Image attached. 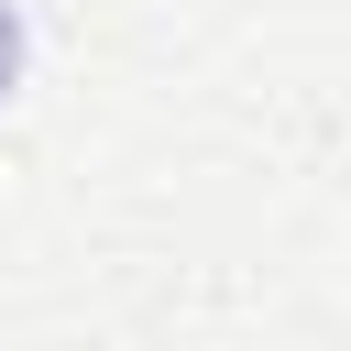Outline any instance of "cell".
<instances>
[{"mask_svg": "<svg viewBox=\"0 0 351 351\" xmlns=\"http://www.w3.org/2000/svg\"><path fill=\"white\" fill-rule=\"evenodd\" d=\"M11 77H22V22L0 11V99H11Z\"/></svg>", "mask_w": 351, "mask_h": 351, "instance_id": "1", "label": "cell"}]
</instances>
